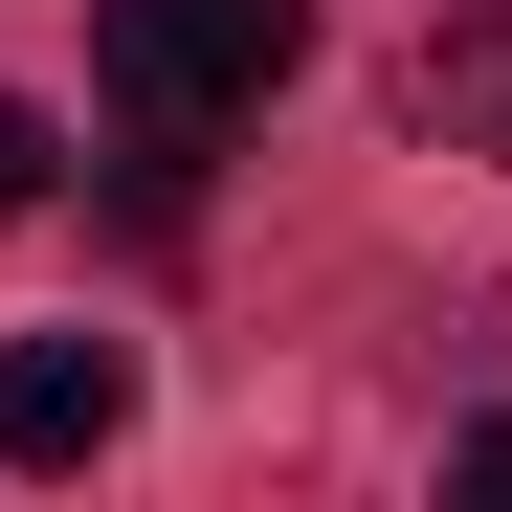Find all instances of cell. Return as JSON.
Here are the masks:
<instances>
[{"label": "cell", "mask_w": 512, "mask_h": 512, "mask_svg": "<svg viewBox=\"0 0 512 512\" xmlns=\"http://www.w3.org/2000/svg\"><path fill=\"white\" fill-rule=\"evenodd\" d=\"M290 67H312V0H90V90L134 112V156H201Z\"/></svg>", "instance_id": "cell-1"}, {"label": "cell", "mask_w": 512, "mask_h": 512, "mask_svg": "<svg viewBox=\"0 0 512 512\" xmlns=\"http://www.w3.org/2000/svg\"><path fill=\"white\" fill-rule=\"evenodd\" d=\"M134 423V334H0V468H90Z\"/></svg>", "instance_id": "cell-2"}, {"label": "cell", "mask_w": 512, "mask_h": 512, "mask_svg": "<svg viewBox=\"0 0 512 512\" xmlns=\"http://www.w3.org/2000/svg\"><path fill=\"white\" fill-rule=\"evenodd\" d=\"M423 134H446V156H490V179H512V0H468V23L423 45Z\"/></svg>", "instance_id": "cell-3"}, {"label": "cell", "mask_w": 512, "mask_h": 512, "mask_svg": "<svg viewBox=\"0 0 512 512\" xmlns=\"http://www.w3.org/2000/svg\"><path fill=\"white\" fill-rule=\"evenodd\" d=\"M23 201H45V112L0 90V223H23Z\"/></svg>", "instance_id": "cell-4"}, {"label": "cell", "mask_w": 512, "mask_h": 512, "mask_svg": "<svg viewBox=\"0 0 512 512\" xmlns=\"http://www.w3.org/2000/svg\"><path fill=\"white\" fill-rule=\"evenodd\" d=\"M446 490H512V423H468V446H446Z\"/></svg>", "instance_id": "cell-5"}]
</instances>
